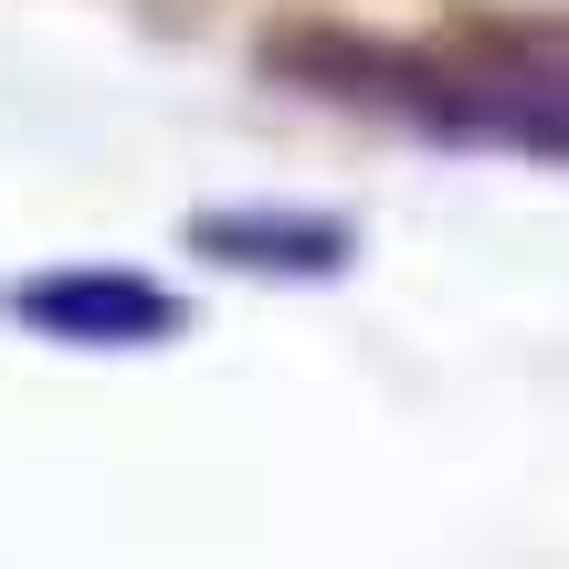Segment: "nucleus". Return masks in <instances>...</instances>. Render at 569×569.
I'll list each match as a JSON object with an SVG mask.
<instances>
[{
	"instance_id": "f257e3e1",
	"label": "nucleus",
	"mask_w": 569,
	"mask_h": 569,
	"mask_svg": "<svg viewBox=\"0 0 569 569\" xmlns=\"http://www.w3.org/2000/svg\"><path fill=\"white\" fill-rule=\"evenodd\" d=\"M369 63L390 74V106H411V117L569 159V11L465 21L422 53H369Z\"/></svg>"
},
{
	"instance_id": "f03ea898",
	"label": "nucleus",
	"mask_w": 569,
	"mask_h": 569,
	"mask_svg": "<svg viewBox=\"0 0 569 569\" xmlns=\"http://www.w3.org/2000/svg\"><path fill=\"white\" fill-rule=\"evenodd\" d=\"M11 317L42 327L53 348H159L190 327L169 284L127 274V264H53V274L11 284Z\"/></svg>"
},
{
	"instance_id": "7ed1b4c3",
	"label": "nucleus",
	"mask_w": 569,
	"mask_h": 569,
	"mask_svg": "<svg viewBox=\"0 0 569 569\" xmlns=\"http://www.w3.org/2000/svg\"><path fill=\"white\" fill-rule=\"evenodd\" d=\"M201 243L211 253H274V274H338L348 232H327V222H201Z\"/></svg>"
}]
</instances>
